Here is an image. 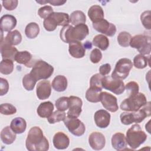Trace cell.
<instances>
[{"mask_svg": "<svg viewBox=\"0 0 151 151\" xmlns=\"http://www.w3.org/2000/svg\"><path fill=\"white\" fill-rule=\"evenodd\" d=\"M25 146L29 151H47L49 149L48 140L40 127L34 126L29 129Z\"/></svg>", "mask_w": 151, "mask_h": 151, "instance_id": "1", "label": "cell"}, {"mask_svg": "<svg viewBox=\"0 0 151 151\" xmlns=\"http://www.w3.org/2000/svg\"><path fill=\"white\" fill-rule=\"evenodd\" d=\"M147 103L145 95L142 93L130 95L122 101L120 107L126 111H136L143 107Z\"/></svg>", "mask_w": 151, "mask_h": 151, "instance_id": "6", "label": "cell"}, {"mask_svg": "<svg viewBox=\"0 0 151 151\" xmlns=\"http://www.w3.org/2000/svg\"><path fill=\"white\" fill-rule=\"evenodd\" d=\"M126 142L132 149L138 148L147 139V135L142 130L140 126L136 123L133 124L126 132Z\"/></svg>", "mask_w": 151, "mask_h": 151, "instance_id": "4", "label": "cell"}, {"mask_svg": "<svg viewBox=\"0 0 151 151\" xmlns=\"http://www.w3.org/2000/svg\"><path fill=\"white\" fill-rule=\"evenodd\" d=\"M2 5L8 11H12L15 9L18 4L17 0H5L2 1Z\"/></svg>", "mask_w": 151, "mask_h": 151, "instance_id": "47", "label": "cell"}, {"mask_svg": "<svg viewBox=\"0 0 151 151\" xmlns=\"http://www.w3.org/2000/svg\"><path fill=\"white\" fill-rule=\"evenodd\" d=\"M149 62V57L147 58L144 55L137 54L133 59V64L134 67L138 69H143L148 64Z\"/></svg>", "mask_w": 151, "mask_h": 151, "instance_id": "35", "label": "cell"}, {"mask_svg": "<svg viewBox=\"0 0 151 151\" xmlns=\"http://www.w3.org/2000/svg\"><path fill=\"white\" fill-rule=\"evenodd\" d=\"M100 101L104 109L110 112H116L119 109L117 98L110 93L106 91H101Z\"/></svg>", "mask_w": 151, "mask_h": 151, "instance_id": "11", "label": "cell"}, {"mask_svg": "<svg viewBox=\"0 0 151 151\" xmlns=\"http://www.w3.org/2000/svg\"><path fill=\"white\" fill-rule=\"evenodd\" d=\"M16 18L10 14H5L1 17L0 19V28L3 32H10L17 25Z\"/></svg>", "mask_w": 151, "mask_h": 151, "instance_id": "17", "label": "cell"}, {"mask_svg": "<svg viewBox=\"0 0 151 151\" xmlns=\"http://www.w3.org/2000/svg\"><path fill=\"white\" fill-rule=\"evenodd\" d=\"M112 147L116 150L120 151L126 149L127 142L125 135L120 132L114 133L111 139Z\"/></svg>", "mask_w": 151, "mask_h": 151, "instance_id": "20", "label": "cell"}, {"mask_svg": "<svg viewBox=\"0 0 151 151\" xmlns=\"http://www.w3.org/2000/svg\"><path fill=\"white\" fill-rule=\"evenodd\" d=\"M10 127L16 134H21L26 130L27 122L24 118L17 117L11 121Z\"/></svg>", "mask_w": 151, "mask_h": 151, "instance_id": "26", "label": "cell"}, {"mask_svg": "<svg viewBox=\"0 0 151 151\" xmlns=\"http://www.w3.org/2000/svg\"><path fill=\"white\" fill-rule=\"evenodd\" d=\"M15 61L20 64H24L27 67H30L33 62L32 56L28 51H18L15 57Z\"/></svg>", "mask_w": 151, "mask_h": 151, "instance_id": "24", "label": "cell"}, {"mask_svg": "<svg viewBox=\"0 0 151 151\" xmlns=\"http://www.w3.org/2000/svg\"><path fill=\"white\" fill-rule=\"evenodd\" d=\"M50 17L55 21L57 25L65 27L69 25L70 17L67 13L54 12Z\"/></svg>", "mask_w": 151, "mask_h": 151, "instance_id": "28", "label": "cell"}, {"mask_svg": "<svg viewBox=\"0 0 151 151\" xmlns=\"http://www.w3.org/2000/svg\"><path fill=\"white\" fill-rule=\"evenodd\" d=\"M37 81L35 80L29 73H28L24 76L22 78V85L25 90L31 91L34 88Z\"/></svg>", "mask_w": 151, "mask_h": 151, "instance_id": "37", "label": "cell"}, {"mask_svg": "<svg viewBox=\"0 0 151 151\" xmlns=\"http://www.w3.org/2000/svg\"><path fill=\"white\" fill-rule=\"evenodd\" d=\"M140 21L143 27L147 29H151L150 11H145L140 15Z\"/></svg>", "mask_w": 151, "mask_h": 151, "instance_id": "42", "label": "cell"}, {"mask_svg": "<svg viewBox=\"0 0 151 151\" xmlns=\"http://www.w3.org/2000/svg\"><path fill=\"white\" fill-rule=\"evenodd\" d=\"M111 65L110 64H109V63L104 64L101 65L99 68L100 74L103 76H105L109 74V73L111 71Z\"/></svg>", "mask_w": 151, "mask_h": 151, "instance_id": "49", "label": "cell"}, {"mask_svg": "<svg viewBox=\"0 0 151 151\" xmlns=\"http://www.w3.org/2000/svg\"><path fill=\"white\" fill-rule=\"evenodd\" d=\"M54 12L52 8L50 5H45L40 8L38 11V15L43 19H46L49 17Z\"/></svg>", "mask_w": 151, "mask_h": 151, "instance_id": "43", "label": "cell"}, {"mask_svg": "<svg viewBox=\"0 0 151 151\" xmlns=\"http://www.w3.org/2000/svg\"><path fill=\"white\" fill-rule=\"evenodd\" d=\"M40 33V27L36 22H30L27 25L25 29V34L27 38L34 39L36 38Z\"/></svg>", "mask_w": 151, "mask_h": 151, "instance_id": "33", "label": "cell"}, {"mask_svg": "<svg viewBox=\"0 0 151 151\" xmlns=\"http://www.w3.org/2000/svg\"><path fill=\"white\" fill-rule=\"evenodd\" d=\"M70 105L69 110L67 112V117L69 118H77L80 115L82 109L83 101L81 99L74 96H71L69 97Z\"/></svg>", "mask_w": 151, "mask_h": 151, "instance_id": "13", "label": "cell"}, {"mask_svg": "<svg viewBox=\"0 0 151 151\" xmlns=\"http://www.w3.org/2000/svg\"><path fill=\"white\" fill-rule=\"evenodd\" d=\"M129 45L136 49L142 55L150 54L151 51V42L150 37L145 35H136L131 38Z\"/></svg>", "mask_w": 151, "mask_h": 151, "instance_id": "7", "label": "cell"}, {"mask_svg": "<svg viewBox=\"0 0 151 151\" xmlns=\"http://www.w3.org/2000/svg\"><path fill=\"white\" fill-rule=\"evenodd\" d=\"M54 104L50 101L40 103L37 109L38 115L42 118H48L53 113Z\"/></svg>", "mask_w": 151, "mask_h": 151, "instance_id": "22", "label": "cell"}, {"mask_svg": "<svg viewBox=\"0 0 151 151\" xmlns=\"http://www.w3.org/2000/svg\"><path fill=\"white\" fill-rule=\"evenodd\" d=\"M85 49H91L92 48V44L90 41H86L83 45Z\"/></svg>", "mask_w": 151, "mask_h": 151, "instance_id": "51", "label": "cell"}, {"mask_svg": "<svg viewBox=\"0 0 151 151\" xmlns=\"http://www.w3.org/2000/svg\"><path fill=\"white\" fill-rule=\"evenodd\" d=\"M43 25L45 29L47 31H53L58 26L55 21L50 16L46 19H44L43 21Z\"/></svg>", "mask_w": 151, "mask_h": 151, "instance_id": "44", "label": "cell"}, {"mask_svg": "<svg viewBox=\"0 0 151 151\" xmlns=\"http://www.w3.org/2000/svg\"><path fill=\"white\" fill-rule=\"evenodd\" d=\"M9 90V83L6 79L0 78V96L6 94Z\"/></svg>", "mask_w": 151, "mask_h": 151, "instance_id": "48", "label": "cell"}, {"mask_svg": "<svg viewBox=\"0 0 151 151\" xmlns=\"http://www.w3.org/2000/svg\"><path fill=\"white\" fill-rule=\"evenodd\" d=\"M132 67L133 63L130 59L127 58H120L116 63L111 76L123 80L128 77Z\"/></svg>", "mask_w": 151, "mask_h": 151, "instance_id": "8", "label": "cell"}, {"mask_svg": "<svg viewBox=\"0 0 151 151\" xmlns=\"http://www.w3.org/2000/svg\"><path fill=\"white\" fill-rule=\"evenodd\" d=\"M132 38L130 33L126 31L120 32L117 36V42L119 44L123 47H127L129 46V43Z\"/></svg>", "mask_w": 151, "mask_h": 151, "instance_id": "36", "label": "cell"}, {"mask_svg": "<svg viewBox=\"0 0 151 151\" xmlns=\"http://www.w3.org/2000/svg\"><path fill=\"white\" fill-rule=\"evenodd\" d=\"M103 77L104 76L100 74V73H97L92 76L90 80V87L102 89L103 87L101 84V81L103 80Z\"/></svg>", "mask_w": 151, "mask_h": 151, "instance_id": "41", "label": "cell"}, {"mask_svg": "<svg viewBox=\"0 0 151 151\" xmlns=\"http://www.w3.org/2000/svg\"><path fill=\"white\" fill-rule=\"evenodd\" d=\"M88 16L93 23L104 19V14L103 8L98 5L91 6L88 11Z\"/></svg>", "mask_w": 151, "mask_h": 151, "instance_id": "23", "label": "cell"}, {"mask_svg": "<svg viewBox=\"0 0 151 151\" xmlns=\"http://www.w3.org/2000/svg\"><path fill=\"white\" fill-rule=\"evenodd\" d=\"M86 21V15L81 11H74L71 14L70 16V22L75 26L81 24H85Z\"/></svg>", "mask_w": 151, "mask_h": 151, "instance_id": "32", "label": "cell"}, {"mask_svg": "<svg viewBox=\"0 0 151 151\" xmlns=\"http://www.w3.org/2000/svg\"><path fill=\"white\" fill-rule=\"evenodd\" d=\"M16 133L12 130L10 126H7L2 129L1 132V139L6 145L12 144L16 139Z\"/></svg>", "mask_w": 151, "mask_h": 151, "instance_id": "25", "label": "cell"}, {"mask_svg": "<svg viewBox=\"0 0 151 151\" xmlns=\"http://www.w3.org/2000/svg\"><path fill=\"white\" fill-rule=\"evenodd\" d=\"M64 125L69 132L76 136H81L86 131L84 124L77 118L65 117L64 120Z\"/></svg>", "mask_w": 151, "mask_h": 151, "instance_id": "10", "label": "cell"}, {"mask_svg": "<svg viewBox=\"0 0 151 151\" xmlns=\"http://www.w3.org/2000/svg\"><path fill=\"white\" fill-rule=\"evenodd\" d=\"M37 2L40 4H45L47 3H50L53 6H60L64 5L66 3V1H60V0H51V1H36Z\"/></svg>", "mask_w": 151, "mask_h": 151, "instance_id": "50", "label": "cell"}, {"mask_svg": "<svg viewBox=\"0 0 151 151\" xmlns=\"http://www.w3.org/2000/svg\"><path fill=\"white\" fill-rule=\"evenodd\" d=\"M93 44L102 51H105L109 46V38L103 34H98L93 39Z\"/></svg>", "mask_w": 151, "mask_h": 151, "instance_id": "30", "label": "cell"}, {"mask_svg": "<svg viewBox=\"0 0 151 151\" xmlns=\"http://www.w3.org/2000/svg\"><path fill=\"white\" fill-rule=\"evenodd\" d=\"M55 148L59 150L67 149L70 145V139L67 134L62 132H57L52 139Z\"/></svg>", "mask_w": 151, "mask_h": 151, "instance_id": "18", "label": "cell"}, {"mask_svg": "<svg viewBox=\"0 0 151 151\" xmlns=\"http://www.w3.org/2000/svg\"><path fill=\"white\" fill-rule=\"evenodd\" d=\"M4 41L11 45H17L21 42L22 35L18 30H14L6 34Z\"/></svg>", "mask_w": 151, "mask_h": 151, "instance_id": "29", "label": "cell"}, {"mask_svg": "<svg viewBox=\"0 0 151 151\" xmlns=\"http://www.w3.org/2000/svg\"><path fill=\"white\" fill-rule=\"evenodd\" d=\"M53 73L54 67L51 65L44 60H34L29 74L35 80L38 81L50 78Z\"/></svg>", "mask_w": 151, "mask_h": 151, "instance_id": "5", "label": "cell"}, {"mask_svg": "<svg viewBox=\"0 0 151 151\" xmlns=\"http://www.w3.org/2000/svg\"><path fill=\"white\" fill-rule=\"evenodd\" d=\"M150 102H147L142 109H140L136 111H126L122 113L120 115V121L124 125H129L133 123H139L143 121L146 117L150 116Z\"/></svg>", "mask_w": 151, "mask_h": 151, "instance_id": "3", "label": "cell"}, {"mask_svg": "<svg viewBox=\"0 0 151 151\" xmlns=\"http://www.w3.org/2000/svg\"><path fill=\"white\" fill-rule=\"evenodd\" d=\"M37 96L40 100L47 99L51 93V85L48 80L39 81L36 87Z\"/></svg>", "mask_w": 151, "mask_h": 151, "instance_id": "16", "label": "cell"}, {"mask_svg": "<svg viewBox=\"0 0 151 151\" xmlns=\"http://www.w3.org/2000/svg\"><path fill=\"white\" fill-rule=\"evenodd\" d=\"M110 118V114L103 109L96 111L94 115V119L96 126L101 129H104L109 126Z\"/></svg>", "mask_w": 151, "mask_h": 151, "instance_id": "15", "label": "cell"}, {"mask_svg": "<svg viewBox=\"0 0 151 151\" xmlns=\"http://www.w3.org/2000/svg\"><path fill=\"white\" fill-rule=\"evenodd\" d=\"M68 52L73 57L81 58L86 54V49L80 41H73L69 43Z\"/></svg>", "mask_w": 151, "mask_h": 151, "instance_id": "21", "label": "cell"}, {"mask_svg": "<svg viewBox=\"0 0 151 151\" xmlns=\"http://www.w3.org/2000/svg\"><path fill=\"white\" fill-rule=\"evenodd\" d=\"M88 143L90 146L93 150H100L104 147L106 139L102 133L98 132H94L89 135Z\"/></svg>", "mask_w": 151, "mask_h": 151, "instance_id": "14", "label": "cell"}, {"mask_svg": "<svg viewBox=\"0 0 151 151\" xmlns=\"http://www.w3.org/2000/svg\"><path fill=\"white\" fill-rule=\"evenodd\" d=\"M67 79L63 75H58L54 77L52 82V87L54 90L58 92H62L67 87Z\"/></svg>", "mask_w": 151, "mask_h": 151, "instance_id": "27", "label": "cell"}, {"mask_svg": "<svg viewBox=\"0 0 151 151\" xmlns=\"http://www.w3.org/2000/svg\"><path fill=\"white\" fill-rule=\"evenodd\" d=\"M125 88L127 92L129 93V96L136 94L139 93V84L134 81H132L127 83L125 86Z\"/></svg>", "mask_w": 151, "mask_h": 151, "instance_id": "45", "label": "cell"}, {"mask_svg": "<svg viewBox=\"0 0 151 151\" xmlns=\"http://www.w3.org/2000/svg\"><path fill=\"white\" fill-rule=\"evenodd\" d=\"M89 34L88 26L81 24L75 27L68 25L63 27L60 31V37L65 43H70L73 41H81Z\"/></svg>", "mask_w": 151, "mask_h": 151, "instance_id": "2", "label": "cell"}, {"mask_svg": "<svg viewBox=\"0 0 151 151\" xmlns=\"http://www.w3.org/2000/svg\"><path fill=\"white\" fill-rule=\"evenodd\" d=\"M14 70L13 61L8 59H3L0 63V72L2 74L8 75Z\"/></svg>", "mask_w": 151, "mask_h": 151, "instance_id": "34", "label": "cell"}, {"mask_svg": "<svg viewBox=\"0 0 151 151\" xmlns=\"http://www.w3.org/2000/svg\"><path fill=\"white\" fill-rule=\"evenodd\" d=\"M102 58V53L101 51L98 48L93 49L90 55V59L91 63L94 64H97L100 61Z\"/></svg>", "mask_w": 151, "mask_h": 151, "instance_id": "46", "label": "cell"}, {"mask_svg": "<svg viewBox=\"0 0 151 151\" xmlns=\"http://www.w3.org/2000/svg\"><path fill=\"white\" fill-rule=\"evenodd\" d=\"M101 84L103 88L117 95L122 94L125 90L124 82L122 80L113 78L111 76H104Z\"/></svg>", "mask_w": 151, "mask_h": 151, "instance_id": "9", "label": "cell"}, {"mask_svg": "<svg viewBox=\"0 0 151 151\" xmlns=\"http://www.w3.org/2000/svg\"><path fill=\"white\" fill-rule=\"evenodd\" d=\"M18 52L17 49L13 45L4 41L1 42V54L3 59H8L14 61Z\"/></svg>", "mask_w": 151, "mask_h": 151, "instance_id": "19", "label": "cell"}, {"mask_svg": "<svg viewBox=\"0 0 151 151\" xmlns=\"http://www.w3.org/2000/svg\"><path fill=\"white\" fill-rule=\"evenodd\" d=\"M102 89L90 87L86 91V99L91 103H98L100 101V93Z\"/></svg>", "mask_w": 151, "mask_h": 151, "instance_id": "31", "label": "cell"}, {"mask_svg": "<svg viewBox=\"0 0 151 151\" xmlns=\"http://www.w3.org/2000/svg\"><path fill=\"white\" fill-rule=\"evenodd\" d=\"M66 117V114L64 111L60 110H56L52 113V114L48 117V122L50 124H54L60 121H64Z\"/></svg>", "mask_w": 151, "mask_h": 151, "instance_id": "39", "label": "cell"}, {"mask_svg": "<svg viewBox=\"0 0 151 151\" xmlns=\"http://www.w3.org/2000/svg\"><path fill=\"white\" fill-rule=\"evenodd\" d=\"M70 100L69 97H61L55 102V106L57 110L64 111L69 108Z\"/></svg>", "mask_w": 151, "mask_h": 151, "instance_id": "38", "label": "cell"}, {"mask_svg": "<svg viewBox=\"0 0 151 151\" xmlns=\"http://www.w3.org/2000/svg\"><path fill=\"white\" fill-rule=\"evenodd\" d=\"M93 27L99 32L105 34L109 37L113 36L116 32V26L105 19L93 23Z\"/></svg>", "mask_w": 151, "mask_h": 151, "instance_id": "12", "label": "cell"}, {"mask_svg": "<svg viewBox=\"0 0 151 151\" xmlns=\"http://www.w3.org/2000/svg\"><path fill=\"white\" fill-rule=\"evenodd\" d=\"M16 107L9 103H3L0 105V113L4 115H12L16 113Z\"/></svg>", "mask_w": 151, "mask_h": 151, "instance_id": "40", "label": "cell"}]
</instances>
